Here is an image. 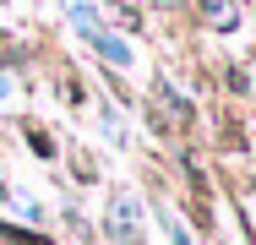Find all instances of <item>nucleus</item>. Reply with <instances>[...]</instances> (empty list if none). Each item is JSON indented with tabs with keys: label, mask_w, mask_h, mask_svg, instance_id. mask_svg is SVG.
<instances>
[{
	"label": "nucleus",
	"mask_w": 256,
	"mask_h": 245,
	"mask_svg": "<svg viewBox=\"0 0 256 245\" xmlns=\"http://www.w3.org/2000/svg\"><path fill=\"white\" fill-rule=\"evenodd\" d=\"M71 22H76V33H82V38H93V49H98L109 66H131V44H120L114 33H104L93 6H82V0H76V6H71Z\"/></svg>",
	"instance_id": "f257e3e1"
},
{
	"label": "nucleus",
	"mask_w": 256,
	"mask_h": 245,
	"mask_svg": "<svg viewBox=\"0 0 256 245\" xmlns=\"http://www.w3.org/2000/svg\"><path fill=\"white\" fill-rule=\"evenodd\" d=\"M158 6H180V0H158Z\"/></svg>",
	"instance_id": "7ed1b4c3"
},
{
	"label": "nucleus",
	"mask_w": 256,
	"mask_h": 245,
	"mask_svg": "<svg viewBox=\"0 0 256 245\" xmlns=\"http://www.w3.org/2000/svg\"><path fill=\"white\" fill-rule=\"evenodd\" d=\"M114 229H120V240H136V207L131 202H114Z\"/></svg>",
	"instance_id": "f03ea898"
}]
</instances>
